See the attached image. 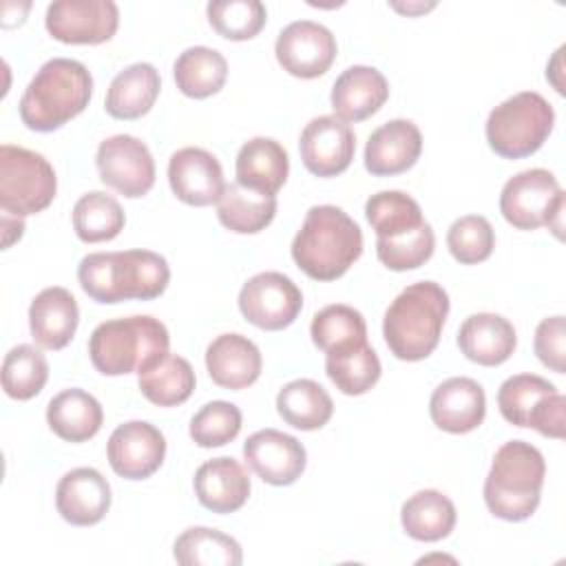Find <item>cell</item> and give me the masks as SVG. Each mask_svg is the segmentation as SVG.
Masks as SVG:
<instances>
[{"instance_id": "obj_1", "label": "cell", "mask_w": 566, "mask_h": 566, "mask_svg": "<svg viewBox=\"0 0 566 566\" xmlns=\"http://www.w3.org/2000/svg\"><path fill=\"white\" fill-rule=\"evenodd\" d=\"M77 281L97 303L150 301L168 287L170 268L161 254L150 250L93 252L80 261Z\"/></svg>"}, {"instance_id": "obj_2", "label": "cell", "mask_w": 566, "mask_h": 566, "mask_svg": "<svg viewBox=\"0 0 566 566\" xmlns=\"http://www.w3.org/2000/svg\"><path fill=\"white\" fill-rule=\"evenodd\" d=\"M363 252L360 226L338 206H312L292 241L294 263L316 281L343 276Z\"/></svg>"}, {"instance_id": "obj_3", "label": "cell", "mask_w": 566, "mask_h": 566, "mask_svg": "<svg viewBox=\"0 0 566 566\" xmlns=\"http://www.w3.org/2000/svg\"><path fill=\"white\" fill-rule=\"evenodd\" d=\"M449 314V294L436 281L407 285L387 307L382 336L389 352L400 360H422L440 343Z\"/></svg>"}, {"instance_id": "obj_4", "label": "cell", "mask_w": 566, "mask_h": 566, "mask_svg": "<svg viewBox=\"0 0 566 566\" xmlns=\"http://www.w3.org/2000/svg\"><path fill=\"white\" fill-rule=\"evenodd\" d=\"M93 95L91 71L71 57L44 62L20 97V119L27 128L51 133L80 115Z\"/></svg>"}, {"instance_id": "obj_5", "label": "cell", "mask_w": 566, "mask_h": 566, "mask_svg": "<svg viewBox=\"0 0 566 566\" xmlns=\"http://www.w3.org/2000/svg\"><path fill=\"white\" fill-rule=\"evenodd\" d=\"M546 462L537 447L524 440L504 442L484 480L486 509L506 522L528 520L539 506Z\"/></svg>"}, {"instance_id": "obj_6", "label": "cell", "mask_w": 566, "mask_h": 566, "mask_svg": "<svg viewBox=\"0 0 566 566\" xmlns=\"http://www.w3.org/2000/svg\"><path fill=\"white\" fill-rule=\"evenodd\" d=\"M168 345L166 325L155 316L137 314L99 323L88 338V356L99 374L124 376L168 352Z\"/></svg>"}, {"instance_id": "obj_7", "label": "cell", "mask_w": 566, "mask_h": 566, "mask_svg": "<svg viewBox=\"0 0 566 566\" xmlns=\"http://www.w3.org/2000/svg\"><path fill=\"white\" fill-rule=\"evenodd\" d=\"M555 124V111L535 91H522L497 104L486 119V142L504 159H522L542 148Z\"/></svg>"}, {"instance_id": "obj_8", "label": "cell", "mask_w": 566, "mask_h": 566, "mask_svg": "<svg viewBox=\"0 0 566 566\" xmlns=\"http://www.w3.org/2000/svg\"><path fill=\"white\" fill-rule=\"evenodd\" d=\"M57 179L53 166L35 150L0 146V208L22 219L42 212L55 197Z\"/></svg>"}, {"instance_id": "obj_9", "label": "cell", "mask_w": 566, "mask_h": 566, "mask_svg": "<svg viewBox=\"0 0 566 566\" xmlns=\"http://www.w3.org/2000/svg\"><path fill=\"white\" fill-rule=\"evenodd\" d=\"M497 407L506 422L531 427L546 438H564L566 398L542 376L515 374L497 389Z\"/></svg>"}, {"instance_id": "obj_10", "label": "cell", "mask_w": 566, "mask_h": 566, "mask_svg": "<svg viewBox=\"0 0 566 566\" xmlns=\"http://www.w3.org/2000/svg\"><path fill=\"white\" fill-rule=\"evenodd\" d=\"M502 217L517 230H535L548 226L562 237L564 190L555 175L546 168H528L511 177L500 195Z\"/></svg>"}, {"instance_id": "obj_11", "label": "cell", "mask_w": 566, "mask_h": 566, "mask_svg": "<svg viewBox=\"0 0 566 566\" xmlns=\"http://www.w3.org/2000/svg\"><path fill=\"white\" fill-rule=\"evenodd\" d=\"M303 307L296 283L281 272H259L239 292V310L248 323L276 332L292 325Z\"/></svg>"}, {"instance_id": "obj_12", "label": "cell", "mask_w": 566, "mask_h": 566, "mask_svg": "<svg viewBox=\"0 0 566 566\" xmlns=\"http://www.w3.org/2000/svg\"><path fill=\"white\" fill-rule=\"evenodd\" d=\"M99 179L128 199L144 197L155 184V159L148 146L133 135H113L97 146Z\"/></svg>"}, {"instance_id": "obj_13", "label": "cell", "mask_w": 566, "mask_h": 566, "mask_svg": "<svg viewBox=\"0 0 566 566\" xmlns=\"http://www.w3.org/2000/svg\"><path fill=\"white\" fill-rule=\"evenodd\" d=\"M46 31L64 44H102L119 24L113 0H57L46 7Z\"/></svg>"}, {"instance_id": "obj_14", "label": "cell", "mask_w": 566, "mask_h": 566, "mask_svg": "<svg viewBox=\"0 0 566 566\" xmlns=\"http://www.w3.org/2000/svg\"><path fill=\"white\" fill-rule=\"evenodd\" d=\"M274 53L283 71L312 80L323 75L336 57V38L314 20H296L281 29Z\"/></svg>"}, {"instance_id": "obj_15", "label": "cell", "mask_w": 566, "mask_h": 566, "mask_svg": "<svg viewBox=\"0 0 566 566\" xmlns=\"http://www.w3.org/2000/svg\"><path fill=\"white\" fill-rule=\"evenodd\" d=\"M298 150L303 166L316 177H336L354 159L356 135L347 122L336 115H321L305 124Z\"/></svg>"}, {"instance_id": "obj_16", "label": "cell", "mask_w": 566, "mask_h": 566, "mask_svg": "<svg viewBox=\"0 0 566 566\" xmlns=\"http://www.w3.org/2000/svg\"><path fill=\"white\" fill-rule=\"evenodd\" d=\"M106 455L117 475L126 480H146L164 462L166 438L150 422L130 420L111 433Z\"/></svg>"}, {"instance_id": "obj_17", "label": "cell", "mask_w": 566, "mask_h": 566, "mask_svg": "<svg viewBox=\"0 0 566 566\" xmlns=\"http://www.w3.org/2000/svg\"><path fill=\"white\" fill-rule=\"evenodd\" d=\"M248 467L272 486L294 484L305 471V447L279 429H261L243 442Z\"/></svg>"}, {"instance_id": "obj_18", "label": "cell", "mask_w": 566, "mask_h": 566, "mask_svg": "<svg viewBox=\"0 0 566 566\" xmlns=\"http://www.w3.org/2000/svg\"><path fill=\"white\" fill-rule=\"evenodd\" d=\"M168 181L179 201L197 208L217 203L226 190L219 159L197 146H186L172 153L168 161Z\"/></svg>"}, {"instance_id": "obj_19", "label": "cell", "mask_w": 566, "mask_h": 566, "mask_svg": "<svg viewBox=\"0 0 566 566\" xmlns=\"http://www.w3.org/2000/svg\"><path fill=\"white\" fill-rule=\"evenodd\" d=\"M486 413L484 389L478 380L453 376L440 382L429 400L433 424L447 433H469L478 429Z\"/></svg>"}, {"instance_id": "obj_20", "label": "cell", "mask_w": 566, "mask_h": 566, "mask_svg": "<svg viewBox=\"0 0 566 566\" xmlns=\"http://www.w3.org/2000/svg\"><path fill=\"white\" fill-rule=\"evenodd\" d=\"M55 506L73 526H93L111 509L108 480L91 467H77L62 475L55 489Z\"/></svg>"}, {"instance_id": "obj_21", "label": "cell", "mask_w": 566, "mask_h": 566, "mask_svg": "<svg viewBox=\"0 0 566 566\" xmlns=\"http://www.w3.org/2000/svg\"><path fill=\"white\" fill-rule=\"evenodd\" d=\"M422 153L420 128L411 119H391L378 126L365 146V168L376 177L409 170Z\"/></svg>"}, {"instance_id": "obj_22", "label": "cell", "mask_w": 566, "mask_h": 566, "mask_svg": "<svg viewBox=\"0 0 566 566\" xmlns=\"http://www.w3.org/2000/svg\"><path fill=\"white\" fill-rule=\"evenodd\" d=\"M387 97L389 84L385 75L378 69L365 64H354L345 69L336 77L329 95L334 115L347 124L367 119L369 115L380 111Z\"/></svg>"}, {"instance_id": "obj_23", "label": "cell", "mask_w": 566, "mask_h": 566, "mask_svg": "<svg viewBox=\"0 0 566 566\" xmlns=\"http://www.w3.org/2000/svg\"><path fill=\"white\" fill-rule=\"evenodd\" d=\"M80 310L75 296L60 285L44 287L29 305V329L44 349H62L75 336Z\"/></svg>"}, {"instance_id": "obj_24", "label": "cell", "mask_w": 566, "mask_h": 566, "mask_svg": "<svg viewBox=\"0 0 566 566\" xmlns=\"http://www.w3.org/2000/svg\"><path fill=\"white\" fill-rule=\"evenodd\" d=\"M195 495L212 513H234L250 497V475L234 458H212L195 473Z\"/></svg>"}, {"instance_id": "obj_25", "label": "cell", "mask_w": 566, "mask_h": 566, "mask_svg": "<svg viewBox=\"0 0 566 566\" xmlns=\"http://www.w3.org/2000/svg\"><path fill=\"white\" fill-rule=\"evenodd\" d=\"M515 345L517 336L513 323L493 312L471 314L458 329L460 352L484 367H495L509 360Z\"/></svg>"}, {"instance_id": "obj_26", "label": "cell", "mask_w": 566, "mask_h": 566, "mask_svg": "<svg viewBox=\"0 0 566 566\" xmlns=\"http://www.w3.org/2000/svg\"><path fill=\"white\" fill-rule=\"evenodd\" d=\"M206 367L219 387L245 389L261 376L259 347L243 334H221L206 349Z\"/></svg>"}, {"instance_id": "obj_27", "label": "cell", "mask_w": 566, "mask_h": 566, "mask_svg": "<svg viewBox=\"0 0 566 566\" xmlns=\"http://www.w3.org/2000/svg\"><path fill=\"white\" fill-rule=\"evenodd\" d=\"M234 170L237 184L276 195L290 172L287 150L272 137H252L239 148Z\"/></svg>"}, {"instance_id": "obj_28", "label": "cell", "mask_w": 566, "mask_h": 566, "mask_svg": "<svg viewBox=\"0 0 566 566\" xmlns=\"http://www.w3.org/2000/svg\"><path fill=\"white\" fill-rule=\"evenodd\" d=\"M195 369L192 365L170 352H164L137 371V385L146 400L157 407H175L186 402L195 391Z\"/></svg>"}, {"instance_id": "obj_29", "label": "cell", "mask_w": 566, "mask_h": 566, "mask_svg": "<svg viewBox=\"0 0 566 566\" xmlns=\"http://www.w3.org/2000/svg\"><path fill=\"white\" fill-rule=\"evenodd\" d=\"M159 88V71L153 64H130L113 77L106 91L104 108L115 119H137L153 108Z\"/></svg>"}, {"instance_id": "obj_30", "label": "cell", "mask_w": 566, "mask_h": 566, "mask_svg": "<svg viewBox=\"0 0 566 566\" xmlns=\"http://www.w3.org/2000/svg\"><path fill=\"white\" fill-rule=\"evenodd\" d=\"M104 420L102 405L84 389L71 387L53 396L46 405V422L51 431L66 442H84L93 438Z\"/></svg>"}, {"instance_id": "obj_31", "label": "cell", "mask_w": 566, "mask_h": 566, "mask_svg": "<svg viewBox=\"0 0 566 566\" xmlns=\"http://www.w3.org/2000/svg\"><path fill=\"white\" fill-rule=\"evenodd\" d=\"M276 214V197L245 188L241 184L226 186L217 201V217L223 228L237 234H256L265 230Z\"/></svg>"}, {"instance_id": "obj_32", "label": "cell", "mask_w": 566, "mask_h": 566, "mask_svg": "<svg viewBox=\"0 0 566 566\" xmlns=\"http://www.w3.org/2000/svg\"><path fill=\"white\" fill-rule=\"evenodd\" d=\"M279 416L294 429L314 431L329 422L334 413L332 396L323 385L310 378H296L276 394Z\"/></svg>"}, {"instance_id": "obj_33", "label": "cell", "mask_w": 566, "mask_h": 566, "mask_svg": "<svg viewBox=\"0 0 566 566\" xmlns=\"http://www.w3.org/2000/svg\"><path fill=\"white\" fill-rule=\"evenodd\" d=\"M400 522L409 537L418 542H438L453 531L455 506L444 493L424 489L402 504Z\"/></svg>"}, {"instance_id": "obj_34", "label": "cell", "mask_w": 566, "mask_h": 566, "mask_svg": "<svg viewBox=\"0 0 566 566\" xmlns=\"http://www.w3.org/2000/svg\"><path fill=\"white\" fill-rule=\"evenodd\" d=\"M177 88L195 99L210 97L221 91L228 77L226 57L210 46H188L172 64Z\"/></svg>"}, {"instance_id": "obj_35", "label": "cell", "mask_w": 566, "mask_h": 566, "mask_svg": "<svg viewBox=\"0 0 566 566\" xmlns=\"http://www.w3.org/2000/svg\"><path fill=\"white\" fill-rule=\"evenodd\" d=\"M172 555L181 566H239L243 562L239 542L208 526L186 528L175 539Z\"/></svg>"}, {"instance_id": "obj_36", "label": "cell", "mask_w": 566, "mask_h": 566, "mask_svg": "<svg viewBox=\"0 0 566 566\" xmlns=\"http://www.w3.org/2000/svg\"><path fill=\"white\" fill-rule=\"evenodd\" d=\"M325 374L338 391L347 396H360L369 391L380 378V360L374 347L358 343L338 352H327Z\"/></svg>"}, {"instance_id": "obj_37", "label": "cell", "mask_w": 566, "mask_h": 566, "mask_svg": "<svg viewBox=\"0 0 566 566\" xmlns=\"http://www.w3.org/2000/svg\"><path fill=\"white\" fill-rule=\"evenodd\" d=\"M126 223L119 201L106 192L93 190L82 195L73 206V230L84 243L115 239Z\"/></svg>"}, {"instance_id": "obj_38", "label": "cell", "mask_w": 566, "mask_h": 566, "mask_svg": "<svg viewBox=\"0 0 566 566\" xmlns=\"http://www.w3.org/2000/svg\"><path fill=\"white\" fill-rule=\"evenodd\" d=\"M310 334L314 345L325 354L367 343V325L363 314L343 303H334L316 312L310 325Z\"/></svg>"}, {"instance_id": "obj_39", "label": "cell", "mask_w": 566, "mask_h": 566, "mask_svg": "<svg viewBox=\"0 0 566 566\" xmlns=\"http://www.w3.org/2000/svg\"><path fill=\"white\" fill-rule=\"evenodd\" d=\"M365 217L378 239H391L418 228L422 210L413 197L402 190H380L365 203Z\"/></svg>"}, {"instance_id": "obj_40", "label": "cell", "mask_w": 566, "mask_h": 566, "mask_svg": "<svg viewBox=\"0 0 566 566\" xmlns=\"http://www.w3.org/2000/svg\"><path fill=\"white\" fill-rule=\"evenodd\" d=\"M49 378V363L33 345H15L2 360V389L13 400H31Z\"/></svg>"}, {"instance_id": "obj_41", "label": "cell", "mask_w": 566, "mask_h": 566, "mask_svg": "<svg viewBox=\"0 0 566 566\" xmlns=\"http://www.w3.org/2000/svg\"><path fill=\"white\" fill-rule=\"evenodd\" d=\"M210 27L228 40L254 38L268 20V11L259 0H212L206 7Z\"/></svg>"}, {"instance_id": "obj_42", "label": "cell", "mask_w": 566, "mask_h": 566, "mask_svg": "<svg viewBox=\"0 0 566 566\" xmlns=\"http://www.w3.org/2000/svg\"><path fill=\"white\" fill-rule=\"evenodd\" d=\"M433 248H436V237L427 221H422L418 228L405 234L376 241L378 261L394 272L416 270L424 265L431 259Z\"/></svg>"}, {"instance_id": "obj_43", "label": "cell", "mask_w": 566, "mask_h": 566, "mask_svg": "<svg viewBox=\"0 0 566 566\" xmlns=\"http://www.w3.org/2000/svg\"><path fill=\"white\" fill-rule=\"evenodd\" d=\"M447 245L458 263H482L491 256L495 245L493 226L482 214H464L451 223L447 232Z\"/></svg>"}, {"instance_id": "obj_44", "label": "cell", "mask_w": 566, "mask_h": 566, "mask_svg": "<svg viewBox=\"0 0 566 566\" xmlns=\"http://www.w3.org/2000/svg\"><path fill=\"white\" fill-rule=\"evenodd\" d=\"M241 431V411L226 400H212L203 405L190 420V438L203 449L223 447L232 442Z\"/></svg>"}, {"instance_id": "obj_45", "label": "cell", "mask_w": 566, "mask_h": 566, "mask_svg": "<svg viewBox=\"0 0 566 566\" xmlns=\"http://www.w3.org/2000/svg\"><path fill=\"white\" fill-rule=\"evenodd\" d=\"M537 358L553 371L564 374L566 371V323L564 316H548L544 318L535 329L533 340Z\"/></svg>"}, {"instance_id": "obj_46", "label": "cell", "mask_w": 566, "mask_h": 566, "mask_svg": "<svg viewBox=\"0 0 566 566\" xmlns=\"http://www.w3.org/2000/svg\"><path fill=\"white\" fill-rule=\"evenodd\" d=\"M391 7L398 9V11H405V13H416V11H427V9H431L433 2H429V4H407V7H398V4L391 2Z\"/></svg>"}]
</instances>
